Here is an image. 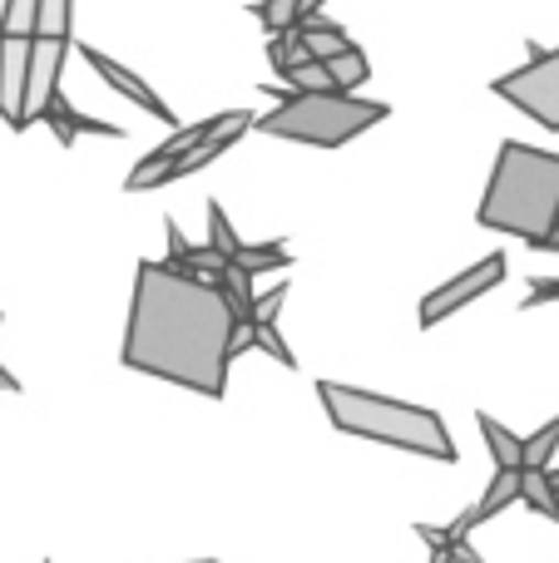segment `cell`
I'll return each instance as SVG.
<instances>
[{
  "instance_id": "cell-20",
  "label": "cell",
  "mask_w": 559,
  "mask_h": 563,
  "mask_svg": "<svg viewBox=\"0 0 559 563\" xmlns=\"http://www.w3.org/2000/svg\"><path fill=\"white\" fill-rule=\"evenodd\" d=\"M283 85L287 89H337V79H332V65H327V59H303V65H293L283 75Z\"/></svg>"
},
{
  "instance_id": "cell-30",
  "label": "cell",
  "mask_w": 559,
  "mask_h": 563,
  "mask_svg": "<svg viewBox=\"0 0 559 563\" xmlns=\"http://www.w3.org/2000/svg\"><path fill=\"white\" fill-rule=\"evenodd\" d=\"M0 327H6V317H0Z\"/></svg>"
},
{
  "instance_id": "cell-24",
  "label": "cell",
  "mask_w": 559,
  "mask_h": 563,
  "mask_svg": "<svg viewBox=\"0 0 559 563\" xmlns=\"http://www.w3.org/2000/svg\"><path fill=\"white\" fill-rule=\"evenodd\" d=\"M69 10H75V0H40V25H35V35H59V40H69Z\"/></svg>"
},
{
  "instance_id": "cell-26",
  "label": "cell",
  "mask_w": 559,
  "mask_h": 563,
  "mask_svg": "<svg viewBox=\"0 0 559 563\" xmlns=\"http://www.w3.org/2000/svg\"><path fill=\"white\" fill-rule=\"evenodd\" d=\"M545 301H559V277H530V297L520 307H545Z\"/></svg>"
},
{
  "instance_id": "cell-21",
  "label": "cell",
  "mask_w": 559,
  "mask_h": 563,
  "mask_svg": "<svg viewBox=\"0 0 559 563\" xmlns=\"http://www.w3.org/2000/svg\"><path fill=\"white\" fill-rule=\"evenodd\" d=\"M35 25H40V0H6V10H0L6 35H35Z\"/></svg>"
},
{
  "instance_id": "cell-14",
  "label": "cell",
  "mask_w": 559,
  "mask_h": 563,
  "mask_svg": "<svg viewBox=\"0 0 559 563\" xmlns=\"http://www.w3.org/2000/svg\"><path fill=\"white\" fill-rule=\"evenodd\" d=\"M297 35H303V45L313 49V59H332V55H342V49L352 45L347 30L332 25V20H322V15H307L303 25H297Z\"/></svg>"
},
{
  "instance_id": "cell-7",
  "label": "cell",
  "mask_w": 559,
  "mask_h": 563,
  "mask_svg": "<svg viewBox=\"0 0 559 563\" xmlns=\"http://www.w3.org/2000/svg\"><path fill=\"white\" fill-rule=\"evenodd\" d=\"M30 45H35V35H6V30H0V119H6L15 134L25 129Z\"/></svg>"
},
{
  "instance_id": "cell-27",
  "label": "cell",
  "mask_w": 559,
  "mask_h": 563,
  "mask_svg": "<svg viewBox=\"0 0 559 563\" xmlns=\"http://www.w3.org/2000/svg\"><path fill=\"white\" fill-rule=\"evenodd\" d=\"M322 5H327V0H303V20L307 15H322Z\"/></svg>"
},
{
  "instance_id": "cell-5",
  "label": "cell",
  "mask_w": 559,
  "mask_h": 563,
  "mask_svg": "<svg viewBox=\"0 0 559 563\" xmlns=\"http://www.w3.org/2000/svg\"><path fill=\"white\" fill-rule=\"evenodd\" d=\"M491 89L520 114H530L540 129L559 134V49H545L540 40H530V65L501 75Z\"/></svg>"
},
{
  "instance_id": "cell-13",
  "label": "cell",
  "mask_w": 559,
  "mask_h": 563,
  "mask_svg": "<svg viewBox=\"0 0 559 563\" xmlns=\"http://www.w3.org/2000/svg\"><path fill=\"white\" fill-rule=\"evenodd\" d=\"M475 426H481L485 450H491L495 465H505V470H525V440L515 435V430H505L495 416H475Z\"/></svg>"
},
{
  "instance_id": "cell-3",
  "label": "cell",
  "mask_w": 559,
  "mask_h": 563,
  "mask_svg": "<svg viewBox=\"0 0 559 563\" xmlns=\"http://www.w3.org/2000/svg\"><path fill=\"white\" fill-rule=\"evenodd\" d=\"M317 400H322L327 420H332L342 435L396 445V450H406V455H426V460H441V465L461 460L446 420L426 406L376 396V390H357V386H342V380H317Z\"/></svg>"
},
{
  "instance_id": "cell-23",
  "label": "cell",
  "mask_w": 559,
  "mask_h": 563,
  "mask_svg": "<svg viewBox=\"0 0 559 563\" xmlns=\"http://www.w3.org/2000/svg\"><path fill=\"white\" fill-rule=\"evenodd\" d=\"M208 243H213V247H223L228 257H233V247L243 243V238L233 233V218H228V208L218 203V198H208Z\"/></svg>"
},
{
  "instance_id": "cell-17",
  "label": "cell",
  "mask_w": 559,
  "mask_h": 563,
  "mask_svg": "<svg viewBox=\"0 0 559 563\" xmlns=\"http://www.w3.org/2000/svg\"><path fill=\"white\" fill-rule=\"evenodd\" d=\"M555 450H559V416L545 420L535 435H525V470H550Z\"/></svg>"
},
{
  "instance_id": "cell-12",
  "label": "cell",
  "mask_w": 559,
  "mask_h": 563,
  "mask_svg": "<svg viewBox=\"0 0 559 563\" xmlns=\"http://www.w3.org/2000/svg\"><path fill=\"white\" fill-rule=\"evenodd\" d=\"M511 505H520V470L495 465V479L485 485V495L471 505V515H475V525H485V519H495L501 509H511Z\"/></svg>"
},
{
  "instance_id": "cell-4",
  "label": "cell",
  "mask_w": 559,
  "mask_h": 563,
  "mask_svg": "<svg viewBox=\"0 0 559 563\" xmlns=\"http://www.w3.org/2000/svg\"><path fill=\"white\" fill-rule=\"evenodd\" d=\"M277 99L283 104L257 119L253 129L273 139H293V144H313V148H342L392 114L382 99H357V89H283Z\"/></svg>"
},
{
  "instance_id": "cell-15",
  "label": "cell",
  "mask_w": 559,
  "mask_h": 563,
  "mask_svg": "<svg viewBox=\"0 0 559 563\" xmlns=\"http://www.w3.org/2000/svg\"><path fill=\"white\" fill-rule=\"evenodd\" d=\"M233 263L248 267L253 277H263V273H283L293 257H287V243H283V238H273V243H238V247H233Z\"/></svg>"
},
{
  "instance_id": "cell-31",
  "label": "cell",
  "mask_w": 559,
  "mask_h": 563,
  "mask_svg": "<svg viewBox=\"0 0 559 563\" xmlns=\"http://www.w3.org/2000/svg\"><path fill=\"white\" fill-rule=\"evenodd\" d=\"M555 228H559V223H555Z\"/></svg>"
},
{
  "instance_id": "cell-1",
  "label": "cell",
  "mask_w": 559,
  "mask_h": 563,
  "mask_svg": "<svg viewBox=\"0 0 559 563\" xmlns=\"http://www.w3.org/2000/svg\"><path fill=\"white\" fill-rule=\"evenodd\" d=\"M233 307L218 282L194 277L164 257H144L134 273V301L124 327V366L168 386L223 400L233 366Z\"/></svg>"
},
{
  "instance_id": "cell-18",
  "label": "cell",
  "mask_w": 559,
  "mask_h": 563,
  "mask_svg": "<svg viewBox=\"0 0 559 563\" xmlns=\"http://www.w3.org/2000/svg\"><path fill=\"white\" fill-rule=\"evenodd\" d=\"M253 15L267 25V35H277V30H297L303 25V0H257Z\"/></svg>"
},
{
  "instance_id": "cell-9",
  "label": "cell",
  "mask_w": 559,
  "mask_h": 563,
  "mask_svg": "<svg viewBox=\"0 0 559 563\" xmlns=\"http://www.w3.org/2000/svg\"><path fill=\"white\" fill-rule=\"evenodd\" d=\"M79 59H89V69H95L99 79H105L109 89H114V95H124V99H134L139 109H144V114H154L158 124H168V129H178V119H174V109L164 104V99L154 95V89L144 85V79L134 75V69H124L119 65V59H109L105 49H95V45H79Z\"/></svg>"
},
{
  "instance_id": "cell-10",
  "label": "cell",
  "mask_w": 559,
  "mask_h": 563,
  "mask_svg": "<svg viewBox=\"0 0 559 563\" xmlns=\"http://www.w3.org/2000/svg\"><path fill=\"white\" fill-rule=\"evenodd\" d=\"M471 529H475V515H471V509H461V519H456V525H426V519H421V525H412V534L431 549V563H485L481 549L465 539Z\"/></svg>"
},
{
  "instance_id": "cell-28",
  "label": "cell",
  "mask_w": 559,
  "mask_h": 563,
  "mask_svg": "<svg viewBox=\"0 0 559 563\" xmlns=\"http://www.w3.org/2000/svg\"><path fill=\"white\" fill-rule=\"evenodd\" d=\"M0 390H20V380H15V376H10V371H6V366H0Z\"/></svg>"
},
{
  "instance_id": "cell-29",
  "label": "cell",
  "mask_w": 559,
  "mask_h": 563,
  "mask_svg": "<svg viewBox=\"0 0 559 563\" xmlns=\"http://www.w3.org/2000/svg\"><path fill=\"white\" fill-rule=\"evenodd\" d=\"M198 563H218V559H198Z\"/></svg>"
},
{
  "instance_id": "cell-19",
  "label": "cell",
  "mask_w": 559,
  "mask_h": 563,
  "mask_svg": "<svg viewBox=\"0 0 559 563\" xmlns=\"http://www.w3.org/2000/svg\"><path fill=\"white\" fill-rule=\"evenodd\" d=\"M327 65H332L337 89H362V85H366V75H372V65H366V55H362L357 45H347L342 55H332Z\"/></svg>"
},
{
  "instance_id": "cell-6",
  "label": "cell",
  "mask_w": 559,
  "mask_h": 563,
  "mask_svg": "<svg viewBox=\"0 0 559 563\" xmlns=\"http://www.w3.org/2000/svg\"><path fill=\"white\" fill-rule=\"evenodd\" d=\"M505 282V253H485L475 267H465L461 277H451L446 287H436V291H426L421 297V327L431 331L436 321H446V317H456L461 307H471L475 297H485L491 287H501Z\"/></svg>"
},
{
  "instance_id": "cell-2",
  "label": "cell",
  "mask_w": 559,
  "mask_h": 563,
  "mask_svg": "<svg viewBox=\"0 0 559 563\" xmlns=\"http://www.w3.org/2000/svg\"><path fill=\"white\" fill-rule=\"evenodd\" d=\"M481 228L511 233L520 243H540L559 223V154L505 139L491 168V188L481 198Z\"/></svg>"
},
{
  "instance_id": "cell-22",
  "label": "cell",
  "mask_w": 559,
  "mask_h": 563,
  "mask_svg": "<svg viewBox=\"0 0 559 563\" xmlns=\"http://www.w3.org/2000/svg\"><path fill=\"white\" fill-rule=\"evenodd\" d=\"M253 346H257V351H267V356H273L277 366H287V371L297 366L293 346H287L283 331H277V321H253Z\"/></svg>"
},
{
  "instance_id": "cell-25",
  "label": "cell",
  "mask_w": 559,
  "mask_h": 563,
  "mask_svg": "<svg viewBox=\"0 0 559 563\" xmlns=\"http://www.w3.org/2000/svg\"><path fill=\"white\" fill-rule=\"evenodd\" d=\"M293 297V287L287 282H277V287H267V291H257V321H277L283 317V301Z\"/></svg>"
},
{
  "instance_id": "cell-11",
  "label": "cell",
  "mask_w": 559,
  "mask_h": 563,
  "mask_svg": "<svg viewBox=\"0 0 559 563\" xmlns=\"http://www.w3.org/2000/svg\"><path fill=\"white\" fill-rule=\"evenodd\" d=\"M40 124H50V134L59 139V144H75L79 134H99V139H124V129H114V124H105V119H89V114H79L75 104H69L65 95H55L45 104V114H40Z\"/></svg>"
},
{
  "instance_id": "cell-16",
  "label": "cell",
  "mask_w": 559,
  "mask_h": 563,
  "mask_svg": "<svg viewBox=\"0 0 559 563\" xmlns=\"http://www.w3.org/2000/svg\"><path fill=\"white\" fill-rule=\"evenodd\" d=\"M520 505L530 509V515L555 519L559 525V495H555V485H550L545 470H520Z\"/></svg>"
},
{
  "instance_id": "cell-8",
  "label": "cell",
  "mask_w": 559,
  "mask_h": 563,
  "mask_svg": "<svg viewBox=\"0 0 559 563\" xmlns=\"http://www.w3.org/2000/svg\"><path fill=\"white\" fill-rule=\"evenodd\" d=\"M65 55H69V40L35 35V45H30V85H25V129L40 124L45 104L59 95V69H65Z\"/></svg>"
}]
</instances>
